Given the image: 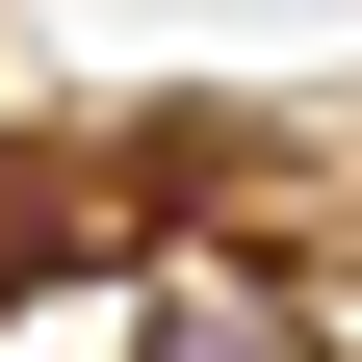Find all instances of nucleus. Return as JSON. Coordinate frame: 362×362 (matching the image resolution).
I'll use <instances>...</instances> for the list:
<instances>
[{"label":"nucleus","instance_id":"nucleus-1","mask_svg":"<svg viewBox=\"0 0 362 362\" xmlns=\"http://www.w3.org/2000/svg\"><path fill=\"white\" fill-rule=\"evenodd\" d=\"M129 362H337V337H310V285H259V259H129Z\"/></svg>","mask_w":362,"mask_h":362}]
</instances>
